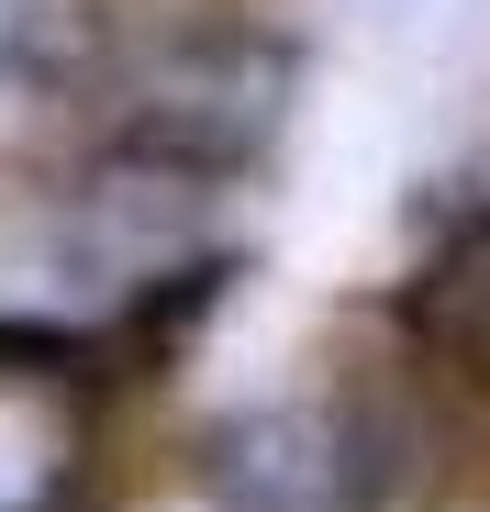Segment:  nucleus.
<instances>
[{"label": "nucleus", "mask_w": 490, "mask_h": 512, "mask_svg": "<svg viewBox=\"0 0 490 512\" xmlns=\"http://www.w3.org/2000/svg\"><path fill=\"white\" fill-rule=\"evenodd\" d=\"M390 334L435 401V435H490V201L435 223V245L390 301Z\"/></svg>", "instance_id": "1"}]
</instances>
